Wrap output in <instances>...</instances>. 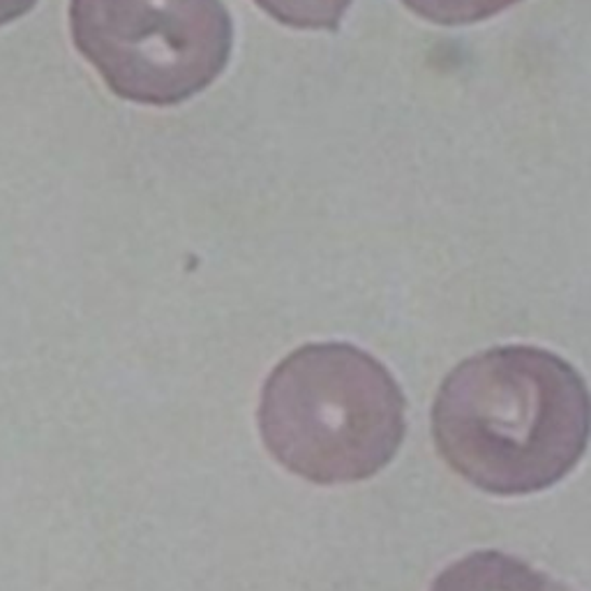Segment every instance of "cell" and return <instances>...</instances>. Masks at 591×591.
I'll use <instances>...</instances> for the list:
<instances>
[{"instance_id": "1", "label": "cell", "mask_w": 591, "mask_h": 591, "mask_svg": "<svg viewBox=\"0 0 591 591\" xmlns=\"http://www.w3.org/2000/svg\"><path fill=\"white\" fill-rule=\"evenodd\" d=\"M589 390L564 358L494 347L462 361L433 407L437 451L490 494H531L562 480L587 451Z\"/></svg>"}, {"instance_id": "7", "label": "cell", "mask_w": 591, "mask_h": 591, "mask_svg": "<svg viewBox=\"0 0 591 591\" xmlns=\"http://www.w3.org/2000/svg\"><path fill=\"white\" fill-rule=\"evenodd\" d=\"M38 0H0V26H8L28 14Z\"/></svg>"}, {"instance_id": "2", "label": "cell", "mask_w": 591, "mask_h": 591, "mask_svg": "<svg viewBox=\"0 0 591 591\" xmlns=\"http://www.w3.org/2000/svg\"><path fill=\"white\" fill-rule=\"evenodd\" d=\"M407 400L384 363L347 343L292 351L268 374L259 433L286 472L317 486L380 474L400 451Z\"/></svg>"}, {"instance_id": "5", "label": "cell", "mask_w": 591, "mask_h": 591, "mask_svg": "<svg viewBox=\"0 0 591 591\" xmlns=\"http://www.w3.org/2000/svg\"><path fill=\"white\" fill-rule=\"evenodd\" d=\"M275 22L303 30H335L351 0H255Z\"/></svg>"}, {"instance_id": "4", "label": "cell", "mask_w": 591, "mask_h": 591, "mask_svg": "<svg viewBox=\"0 0 591 591\" xmlns=\"http://www.w3.org/2000/svg\"><path fill=\"white\" fill-rule=\"evenodd\" d=\"M429 591H573L511 554L486 550L444 568Z\"/></svg>"}, {"instance_id": "6", "label": "cell", "mask_w": 591, "mask_h": 591, "mask_svg": "<svg viewBox=\"0 0 591 591\" xmlns=\"http://www.w3.org/2000/svg\"><path fill=\"white\" fill-rule=\"evenodd\" d=\"M407 10L441 26H464L486 22L521 0H402Z\"/></svg>"}, {"instance_id": "3", "label": "cell", "mask_w": 591, "mask_h": 591, "mask_svg": "<svg viewBox=\"0 0 591 591\" xmlns=\"http://www.w3.org/2000/svg\"><path fill=\"white\" fill-rule=\"evenodd\" d=\"M69 30L112 93L151 106L202 93L234 47L222 0H69Z\"/></svg>"}]
</instances>
